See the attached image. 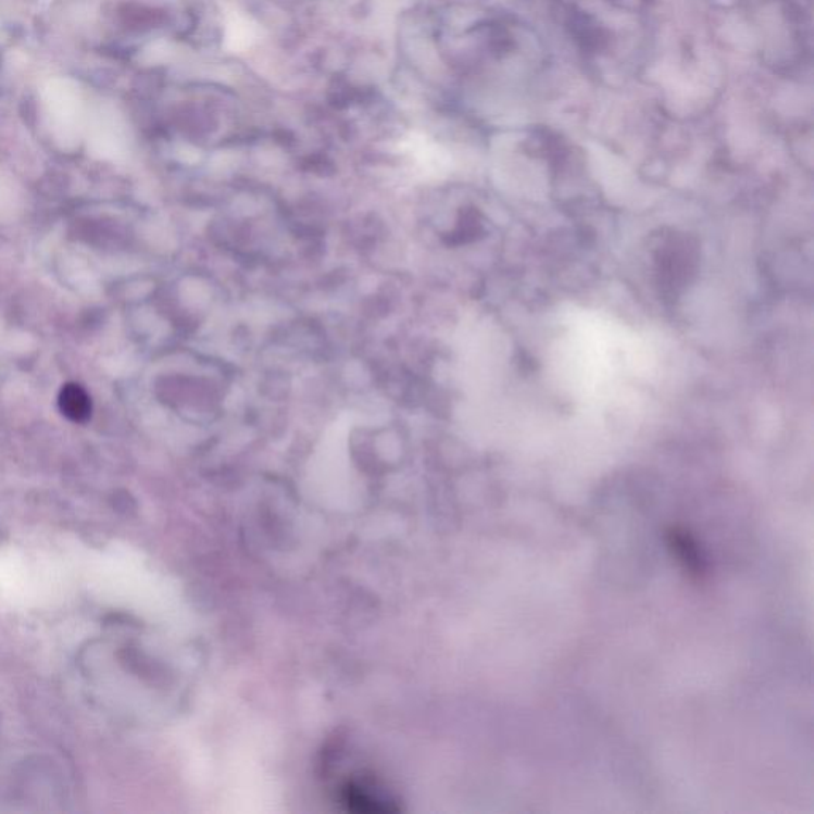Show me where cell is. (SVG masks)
<instances>
[{"mask_svg":"<svg viewBox=\"0 0 814 814\" xmlns=\"http://www.w3.org/2000/svg\"><path fill=\"white\" fill-rule=\"evenodd\" d=\"M256 26L249 16L237 9L229 10L225 20V47L233 53H240L252 47L256 40Z\"/></svg>","mask_w":814,"mask_h":814,"instance_id":"6da1fadb","label":"cell"},{"mask_svg":"<svg viewBox=\"0 0 814 814\" xmlns=\"http://www.w3.org/2000/svg\"><path fill=\"white\" fill-rule=\"evenodd\" d=\"M60 409L65 417L77 424H85L91 417V400L77 384H67L63 387L60 393Z\"/></svg>","mask_w":814,"mask_h":814,"instance_id":"7a4b0ae2","label":"cell"}]
</instances>
